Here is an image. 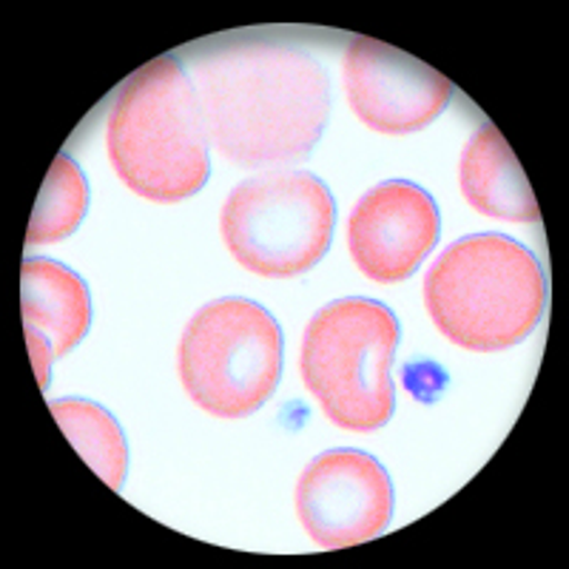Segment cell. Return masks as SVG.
Here are the masks:
<instances>
[{"instance_id":"cell-11","label":"cell","mask_w":569,"mask_h":569,"mask_svg":"<svg viewBox=\"0 0 569 569\" xmlns=\"http://www.w3.org/2000/svg\"><path fill=\"white\" fill-rule=\"evenodd\" d=\"M20 313L23 328L40 330L52 342L54 359H60L89 333V284L54 259L27 257L20 266Z\"/></svg>"},{"instance_id":"cell-7","label":"cell","mask_w":569,"mask_h":569,"mask_svg":"<svg viewBox=\"0 0 569 569\" xmlns=\"http://www.w3.org/2000/svg\"><path fill=\"white\" fill-rule=\"evenodd\" d=\"M297 516L322 550H345L382 536L393 516V481L376 456L328 450L297 481Z\"/></svg>"},{"instance_id":"cell-8","label":"cell","mask_w":569,"mask_h":569,"mask_svg":"<svg viewBox=\"0 0 569 569\" xmlns=\"http://www.w3.org/2000/svg\"><path fill=\"white\" fill-rule=\"evenodd\" d=\"M342 78L350 111L379 134L427 129L450 106L456 91L441 71L373 38L350 40Z\"/></svg>"},{"instance_id":"cell-10","label":"cell","mask_w":569,"mask_h":569,"mask_svg":"<svg viewBox=\"0 0 569 569\" xmlns=\"http://www.w3.org/2000/svg\"><path fill=\"white\" fill-rule=\"evenodd\" d=\"M459 182L467 206L485 217L527 226L541 220V208L521 162L492 123L476 129L467 140L459 162Z\"/></svg>"},{"instance_id":"cell-3","label":"cell","mask_w":569,"mask_h":569,"mask_svg":"<svg viewBox=\"0 0 569 569\" xmlns=\"http://www.w3.org/2000/svg\"><path fill=\"white\" fill-rule=\"evenodd\" d=\"M425 308L447 342L496 353L538 328L547 311V277L521 242L505 233H472L427 268Z\"/></svg>"},{"instance_id":"cell-9","label":"cell","mask_w":569,"mask_h":569,"mask_svg":"<svg viewBox=\"0 0 569 569\" xmlns=\"http://www.w3.org/2000/svg\"><path fill=\"white\" fill-rule=\"evenodd\" d=\"M441 231L439 206L425 188L388 180L359 197L348 217V248L356 268L379 284L413 277Z\"/></svg>"},{"instance_id":"cell-2","label":"cell","mask_w":569,"mask_h":569,"mask_svg":"<svg viewBox=\"0 0 569 569\" xmlns=\"http://www.w3.org/2000/svg\"><path fill=\"white\" fill-rule=\"evenodd\" d=\"M208 134L191 78L177 58H157L134 71L106 123L114 174L149 202H182L211 174Z\"/></svg>"},{"instance_id":"cell-13","label":"cell","mask_w":569,"mask_h":569,"mask_svg":"<svg viewBox=\"0 0 569 569\" xmlns=\"http://www.w3.org/2000/svg\"><path fill=\"white\" fill-rule=\"evenodd\" d=\"M89 211V182L69 154H58L34 202L27 246H52L78 231Z\"/></svg>"},{"instance_id":"cell-5","label":"cell","mask_w":569,"mask_h":569,"mask_svg":"<svg viewBox=\"0 0 569 569\" xmlns=\"http://www.w3.org/2000/svg\"><path fill=\"white\" fill-rule=\"evenodd\" d=\"M282 330L268 308L242 297L202 305L182 330L177 370L188 399L217 419L257 413L282 376Z\"/></svg>"},{"instance_id":"cell-12","label":"cell","mask_w":569,"mask_h":569,"mask_svg":"<svg viewBox=\"0 0 569 569\" xmlns=\"http://www.w3.org/2000/svg\"><path fill=\"white\" fill-rule=\"evenodd\" d=\"M49 410L80 459L98 472L111 490H120L129 472V445L114 416L89 399H54L49 401Z\"/></svg>"},{"instance_id":"cell-6","label":"cell","mask_w":569,"mask_h":569,"mask_svg":"<svg viewBox=\"0 0 569 569\" xmlns=\"http://www.w3.org/2000/svg\"><path fill=\"white\" fill-rule=\"evenodd\" d=\"M337 202L311 171L271 169L240 182L220 213V233L246 271L291 279L328 253Z\"/></svg>"},{"instance_id":"cell-4","label":"cell","mask_w":569,"mask_h":569,"mask_svg":"<svg viewBox=\"0 0 569 569\" xmlns=\"http://www.w3.org/2000/svg\"><path fill=\"white\" fill-rule=\"evenodd\" d=\"M399 319L385 302L337 299L311 317L299 373L322 413L342 430L373 433L393 419V368Z\"/></svg>"},{"instance_id":"cell-1","label":"cell","mask_w":569,"mask_h":569,"mask_svg":"<svg viewBox=\"0 0 569 569\" xmlns=\"http://www.w3.org/2000/svg\"><path fill=\"white\" fill-rule=\"evenodd\" d=\"M211 146L242 169H284L317 149L330 80L311 52L242 38L200 54L188 74Z\"/></svg>"},{"instance_id":"cell-14","label":"cell","mask_w":569,"mask_h":569,"mask_svg":"<svg viewBox=\"0 0 569 569\" xmlns=\"http://www.w3.org/2000/svg\"><path fill=\"white\" fill-rule=\"evenodd\" d=\"M27 330V342H29V353H32V368L34 376H38L40 390L49 388V373H52V362H54V350L52 342L34 328H23Z\"/></svg>"}]
</instances>
